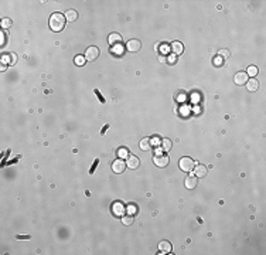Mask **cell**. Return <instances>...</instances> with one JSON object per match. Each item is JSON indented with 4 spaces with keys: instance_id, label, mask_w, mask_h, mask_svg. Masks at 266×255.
Segmentation results:
<instances>
[{
    "instance_id": "obj_34",
    "label": "cell",
    "mask_w": 266,
    "mask_h": 255,
    "mask_svg": "<svg viewBox=\"0 0 266 255\" xmlns=\"http://www.w3.org/2000/svg\"><path fill=\"white\" fill-rule=\"evenodd\" d=\"M17 238H18V239H29L30 235H17Z\"/></svg>"
},
{
    "instance_id": "obj_10",
    "label": "cell",
    "mask_w": 266,
    "mask_h": 255,
    "mask_svg": "<svg viewBox=\"0 0 266 255\" xmlns=\"http://www.w3.org/2000/svg\"><path fill=\"white\" fill-rule=\"evenodd\" d=\"M170 50L174 52V55H180V54L184 51V47L180 41H173L171 46H170Z\"/></svg>"
},
{
    "instance_id": "obj_14",
    "label": "cell",
    "mask_w": 266,
    "mask_h": 255,
    "mask_svg": "<svg viewBox=\"0 0 266 255\" xmlns=\"http://www.w3.org/2000/svg\"><path fill=\"white\" fill-rule=\"evenodd\" d=\"M194 173L197 177H204L207 174V167L202 165H197V166H194Z\"/></svg>"
},
{
    "instance_id": "obj_33",
    "label": "cell",
    "mask_w": 266,
    "mask_h": 255,
    "mask_svg": "<svg viewBox=\"0 0 266 255\" xmlns=\"http://www.w3.org/2000/svg\"><path fill=\"white\" fill-rule=\"evenodd\" d=\"M129 213L132 214V213H136V207L134 205H129Z\"/></svg>"
},
{
    "instance_id": "obj_11",
    "label": "cell",
    "mask_w": 266,
    "mask_h": 255,
    "mask_svg": "<svg viewBox=\"0 0 266 255\" xmlns=\"http://www.w3.org/2000/svg\"><path fill=\"white\" fill-rule=\"evenodd\" d=\"M185 187L190 188V190L195 188V187H197V176H191V174H190V176L185 179Z\"/></svg>"
},
{
    "instance_id": "obj_32",
    "label": "cell",
    "mask_w": 266,
    "mask_h": 255,
    "mask_svg": "<svg viewBox=\"0 0 266 255\" xmlns=\"http://www.w3.org/2000/svg\"><path fill=\"white\" fill-rule=\"evenodd\" d=\"M108 128H109V125H105V126L102 128V131H100V135H103V133H105V132L108 131Z\"/></svg>"
},
{
    "instance_id": "obj_21",
    "label": "cell",
    "mask_w": 266,
    "mask_h": 255,
    "mask_svg": "<svg viewBox=\"0 0 266 255\" xmlns=\"http://www.w3.org/2000/svg\"><path fill=\"white\" fill-rule=\"evenodd\" d=\"M122 222L125 225H130V224H133V217L132 216H123L122 217Z\"/></svg>"
},
{
    "instance_id": "obj_3",
    "label": "cell",
    "mask_w": 266,
    "mask_h": 255,
    "mask_svg": "<svg viewBox=\"0 0 266 255\" xmlns=\"http://www.w3.org/2000/svg\"><path fill=\"white\" fill-rule=\"evenodd\" d=\"M153 162L157 167H166L168 165V156L164 154V153H157L154 157H153Z\"/></svg>"
},
{
    "instance_id": "obj_20",
    "label": "cell",
    "mask_w": 266,
    "mask_h": 255,
    "mask_svg": "<svg viewBox=\"0 0 266 255\" xmlns=\"http://www.w3.org/2000/svg\"><path fill=\"white\" fill-rule=\"evenodd\" d=\"M112 52H113V54H116V55H120V54H123V46H122V44H119V46H113V48H112Z\"/></svg>"
},
{
    "instance_id": "obj_9",
    "label": "cell",
    "mask_w": 266,
    "mask_h": 255,
    "mask_svg": "<svg viewBox=\"0 0 266 255\" xmlns=\"http://www.w3.org/2000/svg\"><path fill=\"white\" fill-rule=\"evenodd\" d=\"M139 165H140L139 157H136V156H133V154H129V156H128V162H126V166H128V167H130V169H137Z\"/></svg>"
},
{
    "instance_id": "obj_16",
    "label": "cell",
    "mask_w": 266,
    "mask_h": 255,
    "mask_svg": "<svg viewBox=\"0 0 266 255\" xmlns=\"http://www.w3.org/2000/svg\"><path fill=\"white\" fill-rule=\"evenodd\" d=\"M150 148H151V139L145 137V139L140 140V149H142V150H149Z\"/></svg>"
},
{
    "instance_id": "obj_22",
    "label": "cell",
    "mask_w": 266,
    "mask_h": 255,
    "mask_svg": "<svg viewBox=\"0 0 266 255\" xmlns=\"http://www.w3.org/2000/svg\"><path fill=\"white\" fill-rule=\"evenodd\" d=\"M117 154H119V157H120V159H123V157H128V156H129V152H128V149L120 148V149L117 150Z\"/></svg>"
},
{
    "instance_id": "obj_31",
    "label": "cell",
    "mask_w": 266,
    "mask_h": 255,
    "mask_svg": "<svg viewBox=\"0 0 266 255\" xmlns=\"http://www.w3.org/2000/svg\"><path fill=\"white\" fill-rule=\"evenodd\" d=\"M168 63H170V64H174V63H176V55L168 57Z\"/></svg>"
},
{
    "instance_id": "obj_2",
    "label": "cell",
    "mask_w": 266,
    "mask_h": 255,
    "mask_svg": "<svg viewBox=\"0 0 266 255\" xmlns=\"http://www.w3.org/2000/svg\"><path fill=\"white\" fill-rule=\"evenodd\" d=\"M178 163H180V169L183 170V171H191V170L194 169V166H195L194 160L190 159V157H181Z\"/></svg>"
},
{
    "instance_id": "obj_23",
    "label": "cell",
    "mask_w": 266,
    "mask_h": 255,
    "mask_svg": "<svg viewBox=\"0 0 266 255\" xmlns=\"http://www.w3.org/2000/svg\"><path fill=\"white\" fill-rule=\"evenodd\" d=\"M85 61H86V60H85V57H82V55H77V57H75V64H77V65H83Z\"/></svg>"
},
{
    "instance_id": "obj_28",
    "label": "cell",
    "mask_w": 266,
    "mask_h": 255,
    "mask_svg": "<svg viewBox=\"0 0 266 255\" xmlns=\"http://www.w3.org/2000/svg\"><path fill=\"white\" fill-rule=\"evenodd\" d=\"M10 58H12V60H10V65H14V64H16V60H17V55L14 52H12V54H10Z\"/></svg>"
},
{
    "instance_id": "obj_8",
    "label": "cell",
    "mask_w": 266,
    "mask_h": 255,
    "mask_svg": "<svg viewBox=\"0 0 266 255\" xmlns=\"http://www.w3.org/2000/svg\"><path fill=\"white\" fill-rule=\"evenodd\" d=\"M140 47H142V43H140L139 40H136V38L129 40V41H128V44H126V48H128L129 51H132V52L139 51L140 50Z\"/></svg>"
},
{
    "instance_id": "obj_35",
    "label": "cell",
    "mask_w": 266,
    "mask_h": 255,
    "mask_svg": "<svg viewBox=\"0 0 266 255\" xmlns=\"http://www.w3.org/2000/svg\"><path fill=\"white\" fill-rule=\"evenodd\" d=\"M4 44V33H1V46Z\"/></svg>"
},
{
    "instance_id": "obj_15",
    "label": "cell",
    "mask_w": 266,
    "mask_h": 255,
    "mask_svg": "<svg viewBox=\"0 0 266 255\" xmlns=\"http://www.w3.org/2000/svg\"><path fill=\"white\" fill-rule=\"evenodd\" d=\"M112 210H113V214L115 216H122L125 213V207H123L122 203H115L113 207H112Z\"/></svg>"
},
{
    "instance_id": "obj_5",
    "label": "cell",
    "mask_w": 266,
    "mask_h": 255,
    "mask_svg": "<svg viewBox=\"0 0 266 255\" xmlns=\"http://www.w3.org/2000/svg\"><path fill=\"white\" fill-rule=\"evenodd\" d=\"M125 169H126V162L123 160V159H116L113 163H112V170L115 171V173H117V174H120V173H123L125 171Z\"/></svg>"
},
{
    "instance_id": "obj_1",
    "label": "cell",
    "mask_w": 266,
    "mask_h": 255,
    "mask_svg": "<svg viewBox=\"0 0 266 255\" xmlns=\"http://www.w3.org/2000/svg\"><path fill=\"white\" fill-rule=\"evenodd\" d=\"M65 20H66L65 14H62V13H52L50 17V29L52 31H55V33L64 30Z\"/></svg>"
},
{
    "instance_id": "obj_17",
    "label": "cell",
    "mask_w": 266,
    "mask_h": 255,
    "mask_svg": "<svg viewBox=\"0 0 266 255\" xmlns=\"http://www.w3.org/2000/svg\"><path fill=\"white\" fill-rule=\"evenodd\" d=\"M65 18L68 21H75V20L78 18V13H77L75 10H68L65 13Z\"/></svg>"
},
{
    "instance_id": "obj_26",
    "label": "cell",
    "mask_w": 266,
    "mask_h": 255,
    "mask_svg": "<svg viewBox=\"0 0 266 255\" xmlns=\"http://www.w3.org/2000/svg\"><path fill=\"white\" fill-rule=\"evenodd\" d=\"M222 63H224V58H222V57H219V55H216L215 58H214V65H216V67H219V65H222Z\"/></svg>"
},
{
    "instance_id": "obj_18",
    "label": "cell",
    "mask_w": 266,
    "mask_h": 255,
    "mask_svg": "<svg viewBox=\"0 0 266 255\" xmlns=\"http://www.w3.org/2000/svg\"><path fill=\"white\" fill-rule=\"evenodd\" d=\"M171 145H173V143H171V140H170V139H163V142H162V148H163V150H167V152L171 149Z\"/></svg>"
},
{
    "instance_id": "obj_19",
    "label": "cell",
    "mask_w": 266,
    "mask_h": 255,
    "mask_svg": "<svg viewBox=\"0 0 266 255\" xmlns=\"http://www.w3.org/2000/svg\"><path fill=\"white\" fill-rule=\"evenodd\" d=\"M246 74H248V77H255V75L258 74V67H255V65H250V67H248Z\"/></svg>"
},
{
    "instance_id": "obj_30",
    "label": "cell",
    "mask_w": 266,
    "mask_h": 255,
    "mask_svg": "<svg viewBox=\"0 0 266 255\" xmlns=\"http://www.w3.org/2000/svg\"><path fill=\"white\" fill-rule=\"evenodd\" d=\"M168 50H170V47H168V46H166V44H163V46H162V51H163V52H168Z\"/></svg>"
},
{
    "instance_id": "obj_29",
    "label": "cell",
    "mask_w": 266,
    "mask_h": 255,
    "mask_svg": "<svg viewBox=\"0 0 266 255\" xmlns=\"http://www.w3.org/2000/svg\"><path fill=\"white\" fill-rule=\"evenodd\" d=\"M98 163H99V159H95V162H94L92 167H91V170H89V173H91V174H92V173L95 171V169H96V166H98Z\"/></svg>"
},
{
    "instance_id": "obj_12",
    "label": "cell",
    "mask_w": 266,
    "mask_h": 255,
    "mask_svg": "<svg viewBox=\"0 0 266 255\" xmlns=\"http://www.w3.org/2000/svg\"><path fill=\"white\" fill-rule=\"evenodd\" d=\"M159 251H160L162 254H168V252H171V244H170L168 241H162V242L159 244Z\"/></svg>"
},
{
    "instance_id": "obj_4",
    "label": "cell",
    "mask_w": 266,
    "mask_h": 255,
    "mask_svg": "<svg viewBox=\"0 0 266 255\" xmlns=\"http://www.w3.org/2000/svg\"><path fill=\"white\" fill-rule=\"evenodd\" d=\"M83 57H85L86 61H95L99 57V48L98 47H89V48H86Z\"/></svg>"
},
{
    "instance_id": "obj_13",
    "label": "cell",
    "mask_w": 266,
    "mask_h": 255,
    "mask_svg": "<svg viewBox=\"0 0 266 255\" xmlns=\"http://www.w3.org/2000/svg\"><path fill=\"white\" fill-rule=\"evenodd\" d=\"M246 88H248V91H250V92H253V91H258V89H259V82H258L255 78L248 80V82H246Z\"/></svg>"
},
{
    "instance_id": "obj_7",
    "label": "cell",
    "mask_w": 266,
    "mask_h": 255,
    "mask_svg": "<svg viewBox=\"0 0 266 255\" xmlns=\"http://www.w3.org/2000/svg\"><path fill=\"white\" fill-rule=\"evenodd\" d=\"M108 41H109V44H111L112 47H113V46H119V44H122L123 37L117 33H111L109 37H108Z\"/></svg>"
},
{
    "instance_id": "obj_27",
    "label": "cell",
    "mask_w": 266,
    "mask_h": 255,
    "mask_svg": "<svg viewBox=\"0 0 266 255\" xmlns=\"http://www.w3.org/2000/svg\"><path fill=\"white\" fill-rule=\"evenodd\" d=\"M95 95H96V98H98V99H99L102 103H105V102H106V101H105V98H103V97L100 95V92L98 91V89H95Z\"/></svg>"
},
{
    "instance_id": "obj_25",
    "label": "cell",
    "mask_w": 266,
    "mask_h": 255,
    "mask_svg": "<svg viewBox=\"0 0 266 255\" xmlns=\"http://www.w3.org/2000/svg\"><path fill=\"white\" fill-rule=\"evenodd\" d=\"M218 55H219V57H222V58L225 60V58H229L231 52H229L228 50H221V51H219V54H218Z\"/></svg>"
},
{
    "instance_id": "obj_24",
    "label": "cell",
    "mask_w": 266,
    "mask_h": 255,
    "mask_svg": "<svg viewBox=\"0 0 266 255\" xmlns=\"http://www.w3.org/2000/svg\"><path fill=\"white\" fill-rule=\"evenodd\" d=\"M10 26H12V20L10 18H3L1 20V27L3 29H9Z\"/></svg>"
},
{
    "instance_id": "obj_6",
    "label": "cell",
    "mask_w": 266,
    "mask_h": 255,
    "mask_svg": "<svg viewBox=\"0 0 266 255\" xmlns=\"http://www.w3.org/2000/svg\"><path fill=\"white\" fill-rule=\"evenodd\" d=\"M233 81H235V84H238V85L246 84V82H248V74H246L245 71H239V72L235 74Z\"/></svg>"
}]
</instances>
